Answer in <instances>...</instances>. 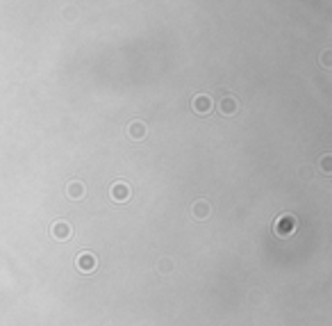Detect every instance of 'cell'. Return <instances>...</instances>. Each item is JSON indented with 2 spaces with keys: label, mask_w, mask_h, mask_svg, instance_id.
Here are the masks:
<instances>
[{
  "label": "cell",
  "mask_w": 332,
  "mask_h": 326,
  "mask_svg": "<svg viewBox=\"0 0 332 326\" xmlns=\"http://www.w3.org/2000/svg\"><path fill=\"white\" fill-rule=\"evenodd\" d=\"M96 264H98L96 256L87 254V251L77 256V270H80V272H84V274H89V272H93V270H96Z\"/></svg>",
  "instance_id": "cell-3"
},
{
  "label": "cell",
  "mask_w": 332,
  "mask_h": 326,
  "mask_svg": "<svg viewBox=\"0 0 332 326\" xmlns=\"http://www.w3.org/2000/svg\"><path fill=\"white\" fill-rule=\"evenodd\" d=\"M296 226H298V222L294 214H282V217H278L273 230H276V235H280V238H289V235L296 230Z\"/></svg>",
  "instance_id": "cell-1"
},
{
  "label": "cell",
  "mask_w": 332,
  "mask_h": 326,
  "mask_svg": "<svg viewBox=\"0 0 332 326\" xmlns=\"http://www.w3.org/2000/svg\"><path fill=\"white\" fill-rule=\"evenodd\" d=\"M68 196L71 198H82L84 196V185H82V182H71V185H68Z\"/></svg>",
  "instance_id": "cell-9"
},
{
  "label": "cell",
  "mask_w": 332,
  "mask_h": 326,
  "mask_svg": "<svg viewBox=\"0 0 332 326\" xmlns=\"http://www.w3.org/2000/svg\"><path fill=\"white\" fill-rule=\"evenodd\" d=\"M109 194H112L114 201H128V196H130V187L125 185V182H114L112 190H109Z\"/></svg>",
  "instance_id": "cell-4"
},
{
  "label": "cell",
  "mask_w": 332,
  "mask_h": 326,
  "mask_svg": "<svg viewBox=\"0 0 332 326\" xmlns=\"http://www.w3.org/2000/svg\"><path fill=\"white\" fill-rule=\"evenodd\" d=\"M321 169L326 171V174H330V171H332V158H330V156H323V160H321Z\"/></svg>",
  "instance_id": "cell-10"
},
{
  "label": "cell",
  "mask_w": 332,
  "mask_h": 326,
  "mask_svg": "<svg viewBox=\"0 0 332 326\" xmlns=\"http://www.w3.org/2000/svg\"><path fill=\"white\" fill-rule=\"evenodd\" d=\"M323 66H330V52H323Z\"/></svg>",
  "instance_id": "cell-11"
},
{
  "label": "cell",
  "mask_w": 332,
  "mask_h": 326,
  "mask_svg": "<svg viewBox=\"0 0 332 326\" xmlns=\"http://www.w3.org/2000/svg\"><path fill=\"white\" fill-rule=\"evenodd\" d=\"M128 135L132 137V140H143V137H146V124H143V121H132V124L128 126Z\"/></svg>",
  "instance_id": "cell-5"
},
{
  "label": "cell",
  "mask_w": 332,
  "mask_h": 326,
  "mask_svg": "<svg viewBox=\"0 0 332 326\" xmlns=\"http://www.w3.org/2000/svg\"><path fill=\"white\" fill-rule=\"evenodd\" d=\"M207 214H210V203H207V201H198V203H196V206H194V217L196 219H205Z\"/></svg>",
  "instance_id": "cell-8"
},
{
  "label": "cell",
  "mask_w": 332,
  "mask_h": 326,
  "mask_svg": "<svg viewBox=\"0 0 332 326\" xmlns=\"http://www.w3.org/2000/svg\"><path fill=\"white\" fill-rule=\"evenodd\" d=\"M219 108H221V114H228V116H230V114L237 112V98L235 96H223Z\"/></svg>",
  "instance_id": "cell-7"
},
{
  "label": "cell",
  "mask_w": 332,
  "mask_h": 326,
  "mask_svg": "<svg viewBox=\"0 0 332 326\" xmlns=\"http://www.w3.org/2000/svg\"><path fill=\"white\" fill-rule=\"evenodd\" d=\"M191 108H194L196 114H207L212 110V96H207V94H198V96H194Z\"/></svg>",
  "instance_id": "cell-2"
},
{
  "label": "cell",
  "mask_w": 332,
  "mask_h": 326,
  "mask_svg": "<svg viewBox=\"0 0 332 326\" xmlns=\"http://www.w3.org/2000/svg\"><path fill=\"white\" fill-rule=\"evenodd\" d=\"M52 235H55L57 240H68V235H71V226H68L66 222H55L52 224Z\"/></svg>",
  "instance_id": "cell-6"
}]
</instances>
